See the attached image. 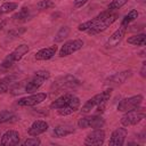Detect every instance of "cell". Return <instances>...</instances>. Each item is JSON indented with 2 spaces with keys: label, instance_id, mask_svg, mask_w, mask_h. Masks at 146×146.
Instances as JSON below:
<instances>
[{
  "label": "cell",
  "instance_id": "obj_1",
  "mask_svg": "<svg viewBox=\"0 0 146 146\" xmlns=\"http://www.w3.org/2000/svg\"><path fill=\"white\" fill-rule=\"evenodd\" d=\"M119 18V13L117 11H111L106 9L105 11L99 13L97 16L94 18L79 24L78 30L81 32H87L89 34H97L100 32H104L107 30L116 19Z\"/></svg>",
  "mask_w": 146,
  "mask_h": 146
},
{
  "label": "cell",
  "instance_id": "obj_22",
  "mask_svg": "<svg viewBox=\"0 0 146 146\" xmlns=\"http://www.w3.org/2000/svg\"><path fill=\"white\" fill-rule=\"evenodd\" d=\"M31 16V13H30V8L27 7H23L19 11L15 13L13 16H11V19L14 22H25L30 18Z\"/></svg>",
  "mask_w": 146,
  "mask_h": 146
},
{
  "label": "cell",
  "instance_id": "obj_26",
  "mask_svg": "<svg viewBox=\"0 0 146 146\" xmlns=\"http://www.w3.org/2000/svg\"><path fill=\"white\" fill-rule=\"evenodd\" d=\"M138 16H139V13L137 11V9H131L123 18H122V21H121V25H123V26H128L131 22H133V21H136L137 18H138Z\"/></svg>",
  "mask_w": 146,
  "mask_h": 146
},
{
  "label": "cell",
  "instance_id": "obj_34",
  "mask_svg": "<svg viewBox=\"0 0 146 146\" xmlns=\"http://www.w3.org/2000/svg\"><path fill=\"white\" fill-rule=\"evenodd\" d=\"M140 76L141 78H146V62H143L141 64V68H140Z\"/></svg>",
  "mask_w": 146,
  "mask_h": 146
},
{
  "label": "cell",
  "instance_id": "obj_14",
  "mask_svg": "<svg viewBox=\"0 0 146 146\" xmlns=\"http://www.w3.org/2000/svg\"><path fill=\"white\" fill-rule=\"evenodd\" d=\"M21 140V136L19 132L16 130H7L6 132L2 133L1 139H0V144L2 146H14V145H18Z\"/></svg>",
  "mask_w": 146,
  "mask_h": 146
},
{
  "label": "cell",
  "instance_id": "obj_5",
  "mask_svg": "<svg viewBox=\"0 0 146 146\" xmlns=\"http://www.w3.org/2000/svg\"><path fill=\"white\" fill-rule=\"evenodd\" d=\"M145 115H146L145 108L139 106V107H137L135 110L124 112V114L120 119V122H121V124L123 127L136 125V124H138L140 121H143L145 119Z\"/></svg>",
  "mask_w": 146,
  "mask_h": 146
},
{
  "label": "cell",
  "instance_id": "obj_4",
  "mask_svg": "<svg viewBox=\"0 0 146 146\" xmlns=\"http://www.w3.org/2000/svg\"><path fill=\"white\" fill-rule=\"evenodd\" d=\"M49 78H50V72L49 71H46V70H39V71H36L33 74V76L26 82L25 92H27V94L35 92Z\"/></svg>",
  "mask_w": 146,
  "mask_h": 146
},
{
  "label": "cell",
  "instance_id": "obj_15",
  "mask_svg": "<svg viewBox=\"0 0 146 146\" xmlns=\"http://www.w3.org/2000/svg\"><path fill=\"white\" fill-rule=\"evenodd\" d=\"M127 27H128V26L120 25V27H119L116 31H114V32L112 33V35L107 39V41H106V43H105L106 48L116 47V46L122 41V39H123V36H124V34H125V32H127Z\"/></svg>",
  "mask_w": 146,
  "mask_h": 146
},
{
  "label": "cell",
  "instance_id": "obj_33",
  "mask_svg": "<svg viewBox=\"0 0 146 146\" xmlns=\"http://www.w3.org/2000/svg\"><path fill=\"white\" fill-rule=\"evenodd\" d=\"M88 1H89V0H74L73 6H74L75 9H79V8H82Z\"/></svg>",
  "mask_w": 146,
  "mask_h": 146
},
{
  "label": "cell",
  "instance_id": "obj_28",
  "mask_svg": "<svg viewBox=\"0 0 146 146\" xmlns=\"http://www.w3.org/2000/svg\"><path fill=\"white\" fill-rule=\"evenodd\" d=\"M26 29L25 27H15L13 30H10L8 33H7V40L8 41H13L17 38H19L23 33H25Z\"/></svg>",
  "mask_w": 146,
  "mask_h": 146
},
{
  "label": "cell",
  "instance_id": "obj_17",
  "mask_svg": "<svg viewBox=\"0 0 146 146\" xmlns=\"http://www.w3.org/2000/svg\"><path fill=\"white\" fill-rule=\"evenodd\" d=\"M57 50H58V48H57L56 44L50 46V47L42 48V49H40L39 51L35 52L34 58H35L36 60H48V59L52 58V57L56 55Z\"/></svg>",
  "mask_w": 146,
  "mask_h": 146
},
{
  "label": "cell",
  "instance_id": "obj_3",
  "mask_svg": "<svg viewBox=\"0 0 146 146\" xmlns=\"http://www.w3.org/2000/svg\"><path fill=\"white\" fill-rule=\"evenodd\" d=\"M29 50H30V48H29V46L25 44V43H22V44L17 46L11 52H9V54L2 59L0 66H1L2 68H9V67H11L14 64H16L17 62H19V60L29 52Z\"/></svg>",
  "mask_w": 146,
  "mask_h": 146
},
{
  "label": "cell",
  "instance_id": "obj_29",
  "mask_svg": "<svg viewBox=\"0 0 146 146\" xmlns=\"http://www.w3.org/2000/svg\"><path fill=\"white\" fill-rule=\"evenodd\" d=\"M26 82L27 81H19V82H15L11 88H10V91L13 95H18V94H22V92H25V86H26Z\"/></svg>",
  "mask_w": 146,
  "mask_h": 146
},
{
  "label": "cell",
  "instance_id": "obj_32",
  "mask_svg": "<svg viewBox=\"0 0 146 146\" xmlns=\"http://www.w3.org/2000/svg\"><path fill=\"white\" fill-rule=\"evenodd\" d=\"M40 144H41V140L38 137H32V136L30 138H26L23 143H21L22 146H36Z\"/></svg>",
  "mask_w": 146,
  "mask_h": 146
},
{
  "label": "cell",
  "instance_id": "obj_25",
  "mask_svg": "<svg viewBox=\"0 0 146 146\" xmlns=\"http://www.w3.org/2000/svg\"><path fill=\"white\" fill-rule=\"evenodd\" d=\"M70 27L68 26H62L58 31H57V33L55 34V36H54V41L57 43V42H62V41H64L68 35H70Z\"/></svg>",
  "mask_w": 146,
  "mask_h": 146
},
{
  "label": "cell",
  "instance_id": "obj_8",
  "mask_svg": "<svg viewBox=\"0 0 146 146\" xmlns=\"http://www.w3.org/2000/svg\"><path fill=\"white\" fill-rule=\"evenodd\" d=\"M105 124V120L99 116V115H88L79 119L78 121V127L80 129H87V128H92V129H99L103 128Z\"/></svg>",
  "mask_w": 146,
  "mask_h": 146
},
{
  "label": "cell",
  "instance_id": "obj_27",
  "mask_svg": "<svg viewBox=\"0 0 146 146\" xmlns=\"http://www.w3.org/2000/svg\"><path fill=\"white\" fill-rule=\"evenodd\" d=\"M18 8V3L17 2H3L1 6H0V16L1 15H5V14H9L11 11H14L15 9Z\"/></svg>",
  "mask_w": 146,
  "mask_h": 146
},
{
  "label": "cell",
  "instance_id": "obj_12",
  "mask_svg": "<svg viewBox=\"0 0 146 146\" xmlns=\"http://www.w3.org/2000/svg\"><path fill=\"white\" fill-rule=\"evenodd\" d=\"M105 137H106V133L103 129H100V128L94 129L91 132H89L86 136L83 144L88 145V146H98L105 141Z\"/></svg>",
  "mask_w": 146,
  "mask_h": 146
},
{
  "label": "cell",
  "instance_id": "obj_9",
  "mask_svg": "<svg viewBox=\"0 0 146 146\" xmlns=\"http://www.w3.org/2000/svg\"><path fill=\"white\" fill-rule=\"evenodd\" d=\"M47 94L46 92H36V94H30L29 96L22 97L17 100V105L22 107H32L41 104L43 100H46Z\"/></svg>",
  "mask_w": 146,
  "mask_h": 146
},
{
  "label": "cell",
  "instance_id": "obj_16",
  "mask_svg": "<svg viewBox=\"0 0 146 146\" xmlns=\"http://www.w3.org/2000/svg\"><path fill=\"white\" fill-rule=\"evenodd\" d=\"M48 128H49V124L46 121H43V120H36V121H34L30 125V128L27 129V133H29V136L38 137L39 135L46 132L48 130Z\"/></svg>",
  "mask_w": 146,
  "mask_h": 146
},
{
  "label": "cell",
  "instance_id": "obj_35",
  "mask_svg": "<svg viewBox=\"0 0 146 146\" xmlns=\"http://www.w3.org/2000/svg\"><path fill=\"white\" fill-rule=\"evenodd\" d=\"M5 25H6V22H5V21H3V22H1V23H0V30H1Z\"/></svg>",
  "mask_w": 146,
  "mask_h": 146
},
{
  "label": "cell",
  "instance_id": "obj_11",
  "mask_svg": "<svg viewBox=\"0 0 146 146\" xmlns=\"http://www.w3.org/2000/svg\"><path fill=\"white\" fill-rule=\"evenodd\" d=\"M131 75H132V71H131V70H124V71L114 73L113 75L108 76V78L105 80V84L110 86L111 88L121 86V84H123Z\"/></svg>",
  "mask_w": 146,
  "mask_h": 146
},
{
  "label": "cell",
  "instance_id": "obj_30",
  "mask_svg": "<svg viewBox=\"0 0 146 146\" xmlns=\"http://www.w3.org/2000/svg\"><path fill=\"white\" fill-rule=\"evenodd\" d=\"M127 2H128V0H112V1L108 3L107 9L111 10V11H116V10H119L120 8H122Z\"/></svg>",
  "mask_w": 146,
  "mask_h": 146
},
{
  "label": "cell",
  "instance_id": "obj_18",
  "mask_svg": "<svg viewBox=\"0 0 146 146\" xmlns=\"http://www.w3.org/2000/svg\"><path fill=\"white\" fill-rule=\"evenodd\" d=\"M80 105H81L80 99H79L76 96H74V98H73L65 107L57 110V113H58L59 115H62V116H66V115L73 114L74 112H76V111L80 108Z\"/></svg>",
  "mask_w": 146,
  "mask_h": 146
},
{
  "label": "cell",
  "instance_id": "obj_13",
  "mask_svg": "<svg viewBox=\"0 0 146 146\" xmlns=\"http://www.w3.org/2000/svg\"><path fill=\"white\" fill-rule=\"evenodd\" d=\"M128 136V130L127 128H116L112 133H111V137H110V140H108V145L110 146H122L125 141V138Z\"/></svg>",
  "mask_w": 146,
  "mask_h": 146
},
{
  "label": "cell",
  "instance_id": "obj_20",
  "mask_svg": "<svg viewBox=\"0 0 146 146\" xmlns=\"http://www.w3.org/2000/svg\"><path fill=\"white\" fill-rule=\"evenodd\" d=\"M17 79H18L17 74H8V75L1 78L0 79V94L8 92Z\"/></svg>",
  "mask_w": 146,
  "mask_h": 146
},
{
  "label": "cell",
  "instance_id": "obj_24",
  "mask_svg": "<svg viewBox=\"0 0 146 146\" xmlns=\"http://www.w3.org/2000/svg\"><path fill=\"white\" fill-rule=\"evenodd\" d=\"M15 120H17V116L14 112L7 111V110L0 111V124L7 123V122H13Z\"/></svg>",
  "mask_w": 146,
  "mask_h": 146
},
{
  "label": "cell",
  "instance_id": "obj_6",
  "mask_svg": "<svg viewBox=\"0 0 146 146\" xmlns=\"http://www.w3.org/2000/svg\"><path fill=\"white\" fill-rule=\"evenodd\" d=\"M80 80L71 74H65V75H60L58 76L54 83H52V88L55 90H66V89H74L76 87L80 86Z\"/></svg>",
  "mask_w": 146,
  "mask_h": 146
},
{
  "label": "cell",
  "instance_id": "obj_31",
  "mask_svg": "<svg viewBox=\"0 0 146 146\" xmlns=\"http://www.w3.org/2000/svg\"><path fill=\"white\" fill-rule=\"evenodd\" d=\"M52 7H55V3L51 0H41L36 3V9L38 10H46V9H49V8H52Z\"/></svg>",
  "mask_w": 146,
  "mask_h": 146
},
{
  "label": "cell",
  "instance_id": "obj_7",
  "mask_svg": "<svg viewBox=\"0 0 146 146\" xmlns=\"http://www.w3.org/2000/svg\"><path fill=\"white\" fill-rule=\"evenodd\" d=\"M143 100H144L143 95H135V96L123 98L117 105V111L119 112H128V111L135 110V108L141 106Z\"/></svg>",
  "mask_w": 146,
  "mask_h": 146
},
{
  "label": "cell",
  "instance_id": "obj_19",
  "mask_svg": "<svg viewBox=\"0 0 146 146\" xmlns=\"http://www.w3.org/2000/svg\"><path fill=\"white\" fill-rule=\"evenodd\" d=\"M73 98H74V95H73V94H70V92L64 94V95L59 96L58 98H56L55 100L51 102L50 108H51V110H59V108H63V107H65Z\"/></svg>",
  "mask_w": 146,
  "mask_h": 146
},
{
  "label": "cell",
  "instance_id": "obj_23",
  "mask_svg": "<svg viewBox=\"0 0 146 146\" xmlns=\"http://www.w3.org/2000/svg\"><path fill=\"white\" fill-rule=\"evenodd\" d=\"M128 43L132 44V46H140L144 47L146 44V35L145 33H139V34H135L128 38Z\"/></svg>",
  "mask_w": 146,
  "mask_h": 146
},
{
  "label": "cell",
  "instance_id": "obj_10",
  "mask_svg": "<svg viewBox=\"0 0 146 146\" xmlns=\"http://www.w3.org/2000/svg\"><path fill=\"white\" fill-rule=\"evenodd\" d=\"M83 41L81 39H73V40H68L66 42H64V44L60 47L59 51H58V56L59 57H66L72 55L73 52L79 51L80 49H82L83 47Z\"/></svg>",
  "mask_w": 146,
  "mask_h": 146
},
{
  "label": "cell",
  "instance_id": "obj_2",
  "mask_svg": "<svg viewBox=\"0 0 146 146\" xmlns=\"http://www.w3.org/2000/svg\"><path fill=\"white\" fill-rule=\"evenodd\" d=\"M111 96H112V88L110 87V89H106V90H104V91L92 96L91 98H89L82 105L81 112L84 113V114L91 113L92 111H97L98 113L103 112L104 108H105V105L110 100Z\"/></svg>",
  "mask_w": 146,
  "mask_h": 146
},
{
  "label": "cell",
  "instance_id": "obj_21",
  "mask_svg": "<svg viewBox=\"0 0 146 146\" xmlns=\"http://www.w3.org/2000/svg\"><path fill=\"white\" fill-rule=\"evenodd\" d=\"M74 132V128L72 125H58L52 129V136L55 138H63Z\"/></svg>",
  "mask_w": 146,
  "mask_h": 146
}]
</instances>
